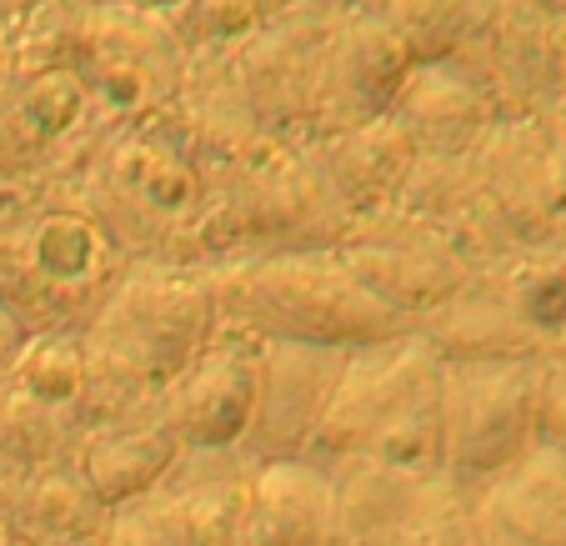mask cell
Here are the masks:
<instances>
[{
	"label": "cell",
	"instance_id": "8992f818",
	"mask_svg": "<svg viewBox=\"0 0 566 546\" xmlns=\"http://www.w3.org/2000/svg\"><path fill=\"white\" fill-rule=\"evenodd\" d=\"M332 546H486L481 492L451 472L342 466Z\"/></svg>",
	"mask_w": 566,
	"mask_h": 546
},
{
	"label": "cell",
	"instance_id": "2e32d148",
	"mask_svg": "<svg viewBox=\"0 0 566 546\" xmlns=\"http://www.w3.org/2000/svg\"><path fill=\"white\" fill-rule=\"evenodd\" d=\"M0 546H25V542H21V536H15V532H11V526H0Z\"/></svg>",
	"mask_w": 566,
	"mask_h": 546
},
{
	"label": "cell",
	"instance_id": "4fadbf2b",
	"mask_svg": "<svg viewBox=\"0 0 566 546\" xmlns=\"http://www.w3.org/2000/svg\"><path fill=\"white\" fill-rule=\"evenodd\" d=\"M332 31H336L332 15L321 21V15L296 11L286 21H271L266 31H256L235 51L231 71L261 120H276V126L281 120H311L321 51H326Z\"/></svg>",
	"mask_w": 566,
	"mask_h": 546
},
{
	"label": "cell",
	"instance_id": "5b68a950",
	"mask_svg": "<svg viewBox=\"0 0 566 546\" xmlns=\"http://www.w3.org/2000/svg\"><path fill=\"white\" fill-rule=\"evenodd\" d=\"M536 371L516 361H441L437 456L441 472L481 492L516 466L536 437Z\"/></svg>",
	"mask_w": 566,
	"mask_h": 546
},
{
	"label": "cell",
	"instance_id": "6da1fadb",
	"mask_svg": "<svg viewBox=\"0 0 566 546\" xmlns=\"http://www.w3.org/2000/svg\"><path fill=\"white\" fill-rule=\"evenodd\" d=\"M221 336L206 271L136 261L81 326L91 421H111L160 401Z\"/></svg>",
	"mask_w": 566,
	"mask_h": 546
},
{
	"label": "cell",
	"instance_id": "8fae6325",
	"mask_svg": "<svg viewBox=\"0 0 566 546\" xmlns=\"http://www.w3.org/2000/svg\"><path fill=\"white\" fill-rule=\"evenodd\" d=\"M181 456L186 447L166 427L156 401L140 411H126V417L91 421L86 437L75 441V472L86 476V486L101 496L106 512H126V506L146 502L176 472Z\"/></svg>",
	"mask_w": 566,
	"mask_h": 546
},
{
	"label": "cell",
	"instance_id": "9c48e42d",
	"mask_svg": "<svg viewBox=\"0 0 566 546\" xmlns=\"http://www.w3.org/2000/svg\"><path fill=\"white\" fill-rule=\"evenodd\" d=\"M346 356L352 351H336V346H286V342L261 346L256 407H251L241 456L247 461L306 456Z\"/></svg>",
	"mask_w": 566,
	"mask_h": 546
},
{
	"label": "cell",
	"instance_id": "52a82bcc",
	"mask_svg": "<svg viewBox=\"0 0 566 546\" xmlns=\"http://www.w3.org/2000/svg\"><path fill=\"white\" fill-rule=\"evenodd\" d=\"M342 261L371 296H381L417 326L467 286V256L407 211L361 225L342 246Z\"/></svg>",
	"mask_w": 566,
	"mask_h": 546
},
{
	"label": "cell",
	"instance_id": "9a60e30c",
	"mask_svg": "<svg viewBox=\"0 0 566 546\" xmlns=\"http://www.w3.org/2000/svg\"><path fill=\"white\" fill-rule=\"evenodd\" d=\"M31 342V332H25L21 322H15L11 311L0 306V381H6V371L15 366V356H21V346Z\"/></svg>",
	"mask_w": 566,
	"mask_h": 546
},
{
	"label": "cell",
	"instance_id": "ba28073f",
	"mask_svg": "<svg viewBox=\"0 0 566 546\" xmlns=\"http://www.w3.org/2000/svg\"><path fill=\"white\" fill-rule=\"evenodd\" d=\"M411 65H417V55L391 31L386 15L361 11L352 21H336L332 41L321 51L311 126L321 136H336V130H356L381 120L391 111L401 81L411 75Z\"/></svg>",
	"mask_w": 566,
	"mask_h": 546
},
{
	"label": "cell",
	"instance_id": "e0dca14e",
	"mask_svg": "<svg viewBox=\"0 0 566 546\" xmlns=\"http://www.w3.org/2000/svg\"><path fill=\"white\" fill-rule=\"evenodd\" d=\"M486 546H516V542H506V536H486Z\"/></svg>",
	"mask_w": 566,
	"mask_h": 546
},
{
	"label": "cell",
	"instance_id": "7c38bea8",
	"mask_svg": "<svg viewBox=\"0 0 566 546\" xmlns=\"http://www.w3.org/2000/svg\"><path fill=\"white\" fill-rule=\"evenodd\" d=\"M336 476L306 456L251 461L241 492V546H332Z\"/></svg>",
	"mask_w": 566,
	"mask_h": 546
},
{
	"label": "cell",
	"instance_id": "277c9868",
	"mask_svg": "<svg viewBox=\"0 0 566 546\" xmlns=\"http://www.w3.org/2000/svg\"><path fill=\"white\" fill-rule=\"evenodd\" d=\"M130 266L81 196L0 206V306L31 336H81Z\"/></svg>",
	"mask_w": 566,
	"mask_h": 546
},
{
	"label": "cell",
	"instance_id": "7a4b0ae2",
	"mask_svg": "<svg viewBox=\"0 0 566 546\" xmlns=\"http://www.w3.org/2000/svg\"><path fill=\"white\" fill-rule=\"evenodd\" d=\"M221 332L256 346H336L356 351L371 342L411 336L417 322L391 311L356 281L342 256L326 251H256L206 271Z\"/></svg>",
	"mask_w": 566,
	"mask_h": 546
},
{
	"label": "cell",
	"instance_id": "30bf717a",
	"mask_svg": "<svg viewBox=\"0 0 566 546\" xmlns=\"http://www.w3.org/2000/svg\"><path fill=\"white\" fill-rule=\"evenodd\" d=\"M256 342L221 332L181 381L160 391L156 407L186 451H241L256 407Z\"/></svg>",
	"mask_w": 566,
	"mask_h": 546
},
{
	"label": "cell",
	"instance_id": "5bb4252c",
	"mask_svg": "<svg viewBox=\"0 0 566 546\" xmlns=\"http://www.w3.org/2000/svg\"><path fill=\"white\" fill-rule=\"evenodd\" d=\"M111 516L116 512H106L101 496L86 486V476L75 472V456H65L25 472L6 526L25 546H101L111 532Z\"/></svg>",
	"mask_w": 566,
	"mask_h": 546
},
{
	"label": "cell",
	"instance_id": "3957f363",
	"mask_svg": "<svg viewBox=\"0 0 566 546\" xmlns=\"http://www.w3.org/2000/svg\"><path fill=\"white\" fill-rule=\"evenodd\" d=\"M437 381L441 356L421 332L356 346L346 356L336 391L321 411L306 461L342 466H401L431 472L437 456Z\"/></svg>",
	"mask_w": 566,
	"mask_h": 546
}]
</instances>
